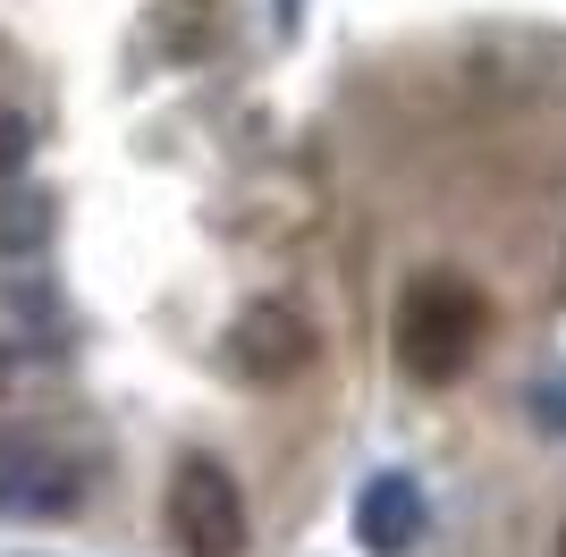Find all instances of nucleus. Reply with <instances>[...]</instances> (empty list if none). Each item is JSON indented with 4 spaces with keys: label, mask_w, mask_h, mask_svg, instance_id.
Segmentation results:
<instances>
[{
    "label": "nucleus",
    "mask_w": 566,
    "mask_h": 557,
    "mask_svg": "<svg viewBox=\"0 0 566 557\" xmlns=\"http://www.w3.org/2000/svg\"><path fill=\"white\" fill-rule=\"evenodd\" d=\"M491 347V296L457 271H423L406 278L398 313H389V355H398L406 380H423V389H457L473 364Z\"/></svg>",
    "instance_id": "f257e3e1"
},
{
    "label": "nucleus",
    "mask_w": 566,
    "mask_h": 557,
    "mask_svg": "<svg viewBox=\"0 0 566 557\" xmlns=\"http://www.w3.org/2000/svg\"><path fill=\"white\" fill-rule=\"evenodd\" d=\"M169 540L187 557H237L245 549V498L220 464H178V482H169Z\"/></svg>",
    "instance_id": "f03ea898"
},
{
    "label": "nucleus",
    "mask_w": 566,
    "mask_h": 557,
    "mask_svg": "<svg viewBox=\"0 0 566 557\" xmlns=\"http://www.w3.org/2000/svg\"><path fill=\"white\" fill-rule=\"evenodd\" d=\"M237 347H245V371H296L305 364V329L287 322V313H254V322L237 329Z\"/></svg>",
    "instance_id": "7ed1b4c3"
},
{
    "label": "nucleus",
    "mask_w": 566,
    "mask_h": 557,
    "mask_svg": "<svg viewBox=\"0 0 566 557\" xmlns=\"http://www.w3.org/2000/svg\"><path fill=\"white\" fill-rule=\"evenodd\" d=\"M18 144H25V127H18V118H0V169L18 161Z\"/></svg>",
    "instance_id": "20e7f679"
},
{
    "label": "nucleus",
    "mask_w": 566,
    "mask_h": 557,
    "mask_svg": "<svg viewBox=\"0 0 566 557\" xmlns=\"http://www.w3.org/2000/svg\"><path fill=\"white\" fill-rule=\"evenodd\" d=\"M558 557H566V533H558Z\"/></svg>",
    "instance_id": "39448f33"
}]
</instances>
